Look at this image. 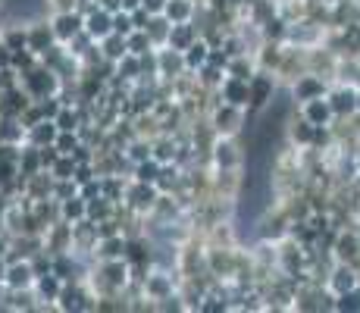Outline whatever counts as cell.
Segmentation results:
<instances>
[{
  "label": "cell",
  "mask_w": 360,
  "mask_h": 313,
  "mask_svg": "<svg viewBox=\"0 0 360 313\" xmlns=\"http://www.w3.org/2000/svg\"><path fill=\"white\" fill-rule=\"evenodd\" d=\"M357 94H360V85H342L329 94V103L338 120H351L357 113Z\"/></svg>",
  "instance_id": "6da1fadb"
},
{
  "label": "cell",
  "mask_w": 360,
  "mask_h": 313,
  "mask_svg": "<svg viewBox=\"0 0 360 313\" xmlns=\"http://www.w3.org/2000/svg\"><path fill=\"white\" fill-rule=\"evenodd\" d=\"M332 254H335L338 263H354L360 257V235H357V226L354 229H342L335 235V245H332Z\"/></svg>",
  "instance_id": "7a4b0ae2"
},
{
  "label": "cell",
  "mask_w": 360,
  "mask_h": 313,
  "mask_svg": "<svg viewBox=\"0 0 360 313\" xmlns=\"http://www.w3.org/2000/svg\"><path fill=\"white\" fill-rule=\"evenodd\" d=\"M357 285H360V273L354 263H335V269H332V276H329L332 295L338 298V295H345V291L357 288Z\"/></svg>",
  "instance_id": "3957f363"
},
{
  "label": "cell",
  "mask_w": 360,
  "mask_h": 313,
  "mask_svg": "<svg viewBox=\"0 0 360 313\" xmlns=\"http://www.w3.org/2000/svg\"><path fill=\"white\" fill-rule=\"evenodd\" d=\"M304 116L314 125H329L335 120V110H332L329 97H314V101H304Z\"/></svg>",
  "instance_id": "277c9868"
},
{
  "label": "cell",
  "mask_w": 360,
  "mask_h": 313,
  "mask_svg": "<svg viewBox=\"0 0 360 313\" xmlns=\"http://www.w3.org/2000/svg\"><path fill=\"white\" fill-rule=\"evenodd\" d=\"M295 97L297 101L326 97V85H323V79H316V75H304V79H297V85H295Z\"/></svg>",
  "instance_id": "5b68a950"
},
{
  "label": "cell",
  "mask_w": 360,
  "mask_h": 313,
  "mask_svg": "<svg viewBox=\"0 0 360 313\" xmlns=\"http://www.w3.org/2000/svg\"><path fill=\"white\" fill-rule=\"evenodd\" d=\"M269 94H273V82H269V79H254V85H251V103L263 107V103L269 101Z\"/></svg>",
  "instance_id": "8992f818"
},
{
  "label": "cell",
  "mask_w": 360,
  "mask_h": 313,
  "mask_svg": "<svg viewBox=\"0 0 360 313\" xmlns=\"http://www.w3.org/2000/svg\"><path fill=\"white\" fill-rule=\"evenodd\" d=\"M226 94H229L235 103H245L248 97H251V91H248V85H241V82H229V88H226Z\"/></svg>",
  "instance_id": "52a82bcc"
},
{
  "label": "cell",
  "mask_w": 360,
  "mask_h": 313,
  "mask_svg": "<svg viewBox=\"0 0 360 313\" xmlns=\"http://www.w3.org/2000/svg\"><path fill=\"white\" fill-rule=\"evenodd\" d=\"M91 29H94V32H107V19H103V16H94V19H91Z\"/></svg>",
  "instance_id": "ba28073f"
},
{
  "label": "cell",
  "mask_w": 360,
  "mask_h": 313,
  "mask_svg": "<svg viewBox=\"0 0 360 313\" xmlns=\"http://www.w3.org/2000/svg\"><path fill=\"white\" fill-rule=\"evenodd\" d=\"M357 113H360V94H357Z\"/></svg>",
  "instance_id": "9c48e42d"
}]
</instances>
